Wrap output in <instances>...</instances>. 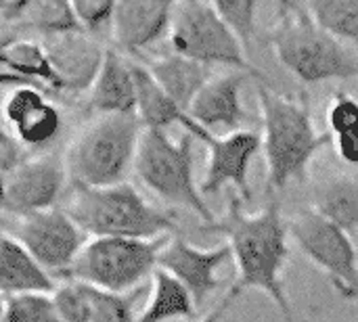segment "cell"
I'll use <instances>...</instances> for the list:
<instances>
[{
  "instance_id": "obj_38",
  "label": "cell",
  "mask_w": 358,
  "mask_h": 322,
  "mask_svg": "<svg viewBox=\"0 0 358 322\" xmlns=\"http://www.w3.org/2000/svg\"><path fill=\"white\" fill-rule=\"evenodd\" d=\"M4 184H6V174L0 170V207L4 203Z\"/></svg>"
},
{
  "instance_id": "obj_33",
  "label": "cell",
  "mask_w": 358,
  "mask_h": 322,
  "mask_svg": "<svg viewBox=\"0 0 358 322\" xmlns=\"http://www.w3.org/2000/svg\"><path fill=\"white\" fill-rule=\"evenodd\" d=\"M15 8L17 0H0V52L17 38H23L15 21Z\"/></svg>"
},
{
  "instance_id": "obj_5",
  "label": "cell",
  "mask_w": 358,
  "mask_h": 322,
  "mask_svg": "<svg viewBox=\"0 0 358 322\" xmlns=\"http://www.w3.org/2000/svg\"><path fill=\"white\" fill-rule=\"evenodd\" d=\"M143 132L134 113L90 115L63 151L69 184L99 189L128 182Z\"/></svg>"
},
{
  "instance_id": "obj_29",
  "label": "cell",
  "mask_w": 358,
  "mask_h": 322,
  "mask_svg": "<svg viewBox=\"0 0 358 322\" xmlns=\"http://www.w3.org/2000/svg\"><path fill=\"white\" fill-rule=\"evenodd\" d=\"M2 322H61L50 293H29L6 300Z\"/></svg>"
},
{
  "instance_id": "obj_6",
  "label": "cell",
  "mask_w": 358,
  "mask_h": 322,
  "mask_svg": "<svg viewBox=\"0 0 358 322\" xmlns=\"http://www.w3.org/2000/svg\"><path fill=\"white\" fill-rule=\"evenodd\" d=\"M193 140L195 138L187 132L174 140L170 132L145 130L138 142L132 174L166 205L189 210L197 214L203 224H210L216 216L195 182Z\"/></svg>"
},
{
  "instance_id": "obj_36",
  "label": "cell",
  "mask_w": 358,
  "mask_h": 322,
  "mask_svg": "<svg viewBox=\"0 0 358 322\" xmlns=\"http://www.w3.org/2000/svg\"><path fill=\"white\" fill-rule=\"evenodd\" d=\"M241 295V291L233 285L229 291H227V295H224V300H220V304L210 312V314H206L203 319H199V321L195 322H222V319L227 316V312H229V308L235 304V300Z\"/></svg>"
},
{
  "instance_id": "obj_24",
  "label": "cell",
  "mask_w": 358,
  "mask_h": 322,
  "mask_svg": "<svg viewBox=\"0 0 358 322\" xmlns=\"http://www.w3.org/2000/svg\"><path fill=\"white\" fill-rule=\"evenodd\" d=\"M15 21L21 36L36 40L76 27L71 4L65 0H17Z\"/></svg>"
},
{
  "instance_id": "obj_3",
  "label": "cell",
  "mask_w": 358,
  "mask_h": 322,
  "mask_svg": "<svg viewBox=\"0 0 358 322\" xmlns=\"http://www.w3.org/2000/svg\"><path fill=\"white\" fill-rule=\"evenodd\" d=\"M61 207L86 239H164L178 235L172 212L149 203L130 182L113 186L69 184Z\"/></svg>"
},
{
  "instance_id": "obj_1",
  "label": "cell",
  "mask_w": 358,
  "mask_h": 322,
  "mask_svg": "<svg viewBox=\"0 0 358 322\" xmlns=\"http://www.w3.org/2000/svg\"><path fill=\"white\" fill-rule=\"evenodd\" d=\"M199 228L201 233L224 237L237 268L235 287L241 293L245 289L266 293L285 322H294V308L283 281L292 247L287 220L283 218L279 201L271 199L264 210L248 214L243 210V199L233 193L227 214L210 224H201Z\"/></svg>"
},
{
  "instance_id": "obj_14",
  "label": "cell",
  "mask_w": 358,
  "mask_h": 322,
  "mask_svg": "<svg viewBox=\"0 0 358 322\" xmlns=\"http://www.w3.org/2000/svg\"><path fill=\"white\" fill-rule=\"evenodd\" d=\"M40 42L50 65L55 92L84 96L105 61V54L109 50L107 40L71 27L46 36Z\"/></svg>"
},
{
  "instance_id": "obj_27",
  "label": "cell",
  "mask_w": 358,
  "mask_h": 322,
  "mask_svg": "<svg viewBox=\"0 0 358 322\" xmlns=\"http://www.w3.org/2000/svg\"><path fill=\"white\" fill-rule=\"evenodd\" d=\"M220 19L227 23V27L235 34V38L241 42L245 52L252 48V42L258 36V8L260 2L256 0H218L212 2Z\"/></svg>"
},
{
  "instance_id": "obj_16",
  "label": "cell",
  "mask_w": 358,
  "mask_h": 322,
  "mask_svg": "<svg viewBox=\"0 0 358 322\" xmlns=\"http://www.w3.org/2000/svg\"><path fill=\"white\" fill-rule=\"evenodd\" d=\"M229 258L231 251L227 243L212 249H201L185 241L180 235H174L162 247L157 268L174 277L191 293L195 306L199 308L212 293L222 289L218 268Z\"/></svg>"
},
{
  "instance_id": "obj_15",
  "label": "cell",
  "mask_w": 358,
  "mask_h": 322,
  "mask_svg": "<svg viewBox=\"0 0 358 322\" xmlns=\"http://www.w3.org/2000/svg\"><path fill=\"white\" fill-rule=\"evenodd\" d=\"M174 2L122 0L115 2L107 42L109 48L138 61L162 40H168Z\"/></svg>"
},
{
  "instance_id": "obj_30",
  "label": "cell",
  "mask_w": 358,
  "mask_h": 322,
  "mask_svg": "<svg viewBox=\"0 0 358 322\" xmlns=\"http://www.w3.org/2000/svg\"><path fill=\"white\" fill-rule=\"evenodd\" d=\"M61 322H90L88 287L76 281H59L50 293Z\"/></svg>"
},
{
  "instance_id": "obj_35",
  "label": "cell",
  "mask_w": 358,
  "mask_h": 322,
  "mask_svg": "<svg viewBox=\"0 0 358 322\" xmlns=\"http://www.w3.org/2000/svg\"><path fill=\"white\" fill-rule=\"evenodd\" d=\"M334 142H336V153L344 163L358 166V130L336 136Z\"/></svg>"
},
{
  "instance_id": "obj_22",
  "label": "cell",
  "mask_w": 358,
  "mask_h": 322,
  "mask_svg": "<svg viewBox=\"0 0 358 322\" xmlns=\"http://www.w3.org/2000/svg\"><path fill=\"white\" fill-rule=\"evenodd\" d=\"M134 84H136V107L134 115L143 124L145 130H162L178 126L185 130L189 122V113H185L151 78V73L134 61Z\"/></svg>"
},
{
  "instance_id": "obj_9",
  "label": "cell",
  "mask_w": 358,
  "mask_h": 322,
  "mask_svg": "<svg viewBox=\"0 0 358 322\" xmlns=\"http://www.w3.org/2000/svg\"><path fill=\"white\" fill-rule=\"evenodd\" d=\"M289 239L317 266L338 295L358 306V249L352 237L313 207L287 220Z\"/></svg>"
},
{
  "instance_id": "obj_2",
  "label": "cell",
  "mask_w": 358,
  "mask_h": 322,
  "mask_svg": "<svg viewBox=\"0 0 358 322\" xmlns=\"http://www.w3.org/2000/svg\"><path fill=\"white\" fill-rule=\"evenodd\" d=\"M262 122V151L266 159V191H281L287 184H304L313 159L334 142V136L319 132L313 117V101L306 90L298 96L275 92L268 84H256Z\"/></svg>"
},
{
  "instance_id": "obj_25",
  "label": "cell",
  "mask_w": 358,
  "mask_h": 322,
  "mask_svg": "<svg viewBox=\"0 0 358 322\" xmlns=\"http://www.w3.org/2000/svg\"><path fill=\"white\" fill-rule=\"evenodd\" d=\"M0 57L8 65V69L23 82H29V84H36L40 88L55 92L50 65H48V59L40 40L27 38V36L17 38L0 52Z\"/></svg>"
},
{
  "instance_id": "obj_18",
  "label": "cell",
  "mask_w": 358,
  "mask_h": 322,
  "mask_svg": "<svg viewBox=\"0 0 358 322\" xmlns=\"http://www.w3.org/2000/svg\"><path fill=\"white\" fill-rule=\"evenodd\" d=\"M84 105L90 111V115L134 113V59L109 48L90 90L84 94Z\"/></svg>"
},
{
  "instance_id": "obj_19",
  "label": "cell",
  "mask_w": 358,
  "mask_h": 322,
  "mask_svg": "<svg viewBox=\"0 0 358 322\" xmlns=\"http://www.w3.org/2000/svg\"><path fill=\"white\" fill-rule=\"evenodd\" d=\"M138 63L151 73V78L162 86V90L185 113H189V107H191L193 98L199 94V90L212 78L210 67L199 65V63H195L191 59H185V57L172 52V50L141 57Z\"/></svg>"
},
{
  "instance_id": "obj_11",
  "label": "cell",
  "mask_w": 358,
  "mask_h": 322,
  "mask_svg": "<svg viewBox=\"0 0 358 322\" xmlns=\"http://www.w3.org/2000/svg\"><path fill=\"white\" fill-rule=\"evenodd\" d=\"M0 124L29 157L59 151L67 117L50 90L17 84L0 90Z\"/></svg>"
},
{
  "instance_id": "obj_37",
  "label": "cell",
  "mask_w": 358,
  "mask_h": 322,
  "mask_svg": "<svg viewBox=\"0 0 358 322\" xmlns=\"http://www.w3.org/2000/svg\"><path fill=\"white\" fill-rule=\"evenodd\" d=\"M17 84H29V82H23L21 78H17L0 57V90H4L8 86H17Z\"/></svg>"
},
{
  "instance_id": "obj_28",
  "label": "cell",
  "mask_w": 358,
  "mask_h": 322,
  "mask_svg": "<svg viewBox=\"0 0 358 322\" xmlns=\"http://www.w3.org/2000/svg\"><path fill=\"white\" fill-rule=\"evenodd\" d=\"M141 291L130 295H115L88 287L90 322H136L134 300Z\"/></svg>"
},
{
  "instance_id": "obj_10",
  "label": "cell",
  "mask_w": 358,
  "mask_h": 322,
  "mask_svg": "<svg viewBox=\"0 0 358 322\" xmlns=\"http://www.w3.org/2000/svg\"><path fill=\"white\" fill-rule=\"evenodd\" d=\"M0 230L15 239L57 283L67 272L86 243V235L61 205L31 214H0Z\"/></svg>"
},
{
  "instance_id": "obj_21",
  "label": "cell",
  "mask_w": 358,
  "mask_h": 322,
  "mask_svg": "<svg viewBox=\"0 0 358 322\" xmlns=\"http://www.w3.org/2000/svg\"><path fill=\"white\" fill-rule=\"evenodd\" d=\"M317 214L346 230L358 235V176L334 174L313 189V205Z\"/></svg>"
},
{
  "instance_id": "obj_20",
  "label": "cell",
  "mask_w": 358,
  "mask_h": 322,
  "mask_svg": "<svg viewBox=\"0 0 358 322\" xmlns=\"http://www.w3.org/2000/svg\"><path fill=\"white\" fill-rule=\"evenodd\" d=\"M57 281L6 233L0 230V293L10 300L29 293H52Z\"/></svg>"
},
{
  "instance_id": "obj_32",
  "label": "cell",
  "mask_w": 358,
  "mask_h": 322,
  "mask_svg": "<svg viewBox=\"0 0 358 322\" xmlns=\"http://www.w3.org/2000/svg\"><path fill=\"white\" fill-rule=\"evenodd\" d=\"M327 126L336 136L358 130V98L346 90H336L327 107Z\"/></svg>"
},
{
  "instance_id": "obj_34",
  "label": "cell",
  "mask_w": 358,
  "mask_h": 322,
  "mask_svg": "<svg viewBox=\"0 0 358 322\" xmlns=\"http://www.w3.org/2000/svg\"><path fill=\"white\" fill-rule=\"evenodd\" d=\"M27 155L23 153V149L13 140V136L4 130V126L0 124V170L6 174L10 172L17 163H21Z\"/></svg>"
},
{
  "instance_id": "obj_7",
  "label": "cell",
  "mask_w": 358,
  "mask_h": 322,
  "mask_svg": "<svg viewBox=\"0 0 358 322\" xmlns=\"http://www.w3.org/2000/svg\"><path fill=\"white\" fill-rule=\"evenodd\" d=\"M168 239H86L67 279L115 295L136 293L157 270Z\"/></svg>"
},
{
  "instance_id": "obj_8",
  "label": "cell",
  "mask_w": 358,
  "mask_h": 322,
  "mask_svg": "<svg viewBox=\"0 0 358 322\" xmlns=\"http://www.w3.org/2000/svg\"><path fill=\"white\" fill-rule=\"evenodd\" d=\"M168 42L172 52L191 59L199 65H224L233 71H243L256 84H271L268 78L250 63L245 48L220 19L212 2L182 0L174 2Z\"/></svg>"
},
{
  "instance_id": "obj_4",
  "label": "cell",
  "mask_w": 358,
  "mask_h": 322,
  "mask_svg": "<svg viewBox=\"0 0 358 322\" xmlns=\"http://www.w3.org/2000/svg\"><path fill=\"white\" fill-rule=\"evenodd\" d=\"M277 19L266 42L277 61L300 82L358 80V54L327 34L306 10L304 2H277Z\"/></svg>"
},
{
  "instance_id": "obj_23",
  "label": "cell",
  "mask_w": 358,
  "mask_h": 322,
  "mask_svg": "<svg viewBox=\"0 0 358 322\" xmlns=\"http://www.w3.org/2000/svg\"><path fill=\"white\" fill-rule=\"evenodd\" d=\"M149 285V298L136 314V322H178L193 321L197 316L191 293L168 272L157 268Z\"/></svg>"
},
{
  "instance_id": "obj_26",
  "label": "cell",
  "mask_w": 358,
  "mask_h": 322,
  "mask_svg": "<svg viewBox=\"0 0 358 322\" xmlns=\"http://www.w3.org/2000/svg\"><path fill=\"white\" fill-rule=\"evenodd\" d=\"M304 6L336 40L358 46V0H310Z\"/></svg>"
},
{
  "instance_id": "obj_31",
  "label": "cell",
  "mask_w": 358,
  "mask_h": 322,
  "mask_svg": "<svg viewBox=\"0 0 358 322\" xmlns=\"http://www.w3.org/2000/svg\"><path fill=\"white\" fill-rule=\"evenodd\" d=\"M69 4H71V13H73V23L78 29L107 40L115 2H111V0H73Z\"/></svg>"
},
{
  "instance_id": "obj_12",
  "label": "cell",
  "mask_w": 358,
  "mask_h": 322,
  "mask_svg": "<svg viewBox=\"0 0 358 322\" xmlns=\"http://www.w3.org/2000/svg\"><path fill=\"white\" fill-rule=\"evenodd\" d=\"M69 189L63 151L29 155L6 172L0 214H31L61 205Z\"/></svg>"
},
{
  "instance_id": "obj_17",
  "label": "cell",
  "mask_w": 358,
  "mask_h": 322,
  "mask_svg": "<svg viewBox=\"0 0 358 322\" xmlns=\"http://www.w3.org/2000/svg\"><path fill=\"white\" fill-rule=\"evenodd\" d=\"M248 80L250 75L243 71L212 75L189 107L191 119L210 132L216 128L227 130L229 134L243 130V126L252 119L241 101V90Z\"/></svg>"
},
{
  "instance_id": "obj_39",
  "label": "cell",
  "mask_w": 358,
  "mask_h": 322,
  "mask_svg": "<svg viewBox=\"0 0 358 322\" xmlns=\"http://www.w3.org/2000/svg\"><path fill=\"white\" fill-rule=\"evenodd\" d=\"M4 310H6V298L0 293V322L4 319Z\"/></svg>"
},
{
  "instance_id": "obj_13",
  "label": "cell",
  "mask_w": 358,
  "mask_h": 322,
  "mask_svg": "<svg viewBox=\"0 0 358 322\" xmlns=\"http://www.w3.org/2000/svg\"><path fill=\"white\" fill-rule=\"evenodd\" d=\"M189 134L208 147V166L199 182L201 195H218L222 189L235 186L237 195L243 201H250L252 191L248 174L254 157L262 151L260 134L252 130H239L227 136H218L216 132H210L199 124H195Z\"/></svg>"
}]
</instances>
